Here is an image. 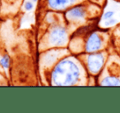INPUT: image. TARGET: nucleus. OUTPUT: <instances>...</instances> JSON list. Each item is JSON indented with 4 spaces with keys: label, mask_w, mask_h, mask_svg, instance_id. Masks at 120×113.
<instances>
[{
    "label": "nucleus",
    "mask_w": 120,
    "mask_h": 113,
    "mask_svg": "<svg viewBox=\"0 0 120 113\" xmlns=\"http://www.w3.org/2000/svg\"><path fill=\"white\" fill-rule=\"evenodd\" d=\"M25 9L26 11H31L32 9L34 8V3L33 2H30V1H27L25 3Z\"/></svg>",
    "instance_id": "9b49d317"
},
{
    "label": "nucleus",
    "mask_w": 120,
    "mask_h": 113,
    "mask_svg": "<svg viewBox=\"0 0 120 113\" xmlns=\"http://www.w3.org/2000/svg\"><path fill=\"white\" fill-rule=\"evenodd\" d=\"M56 51L52 50V51H51L50 53H46V54L43 55L41 59V62H43L44 66H52V64L56 62V60L57 59V57H56Z\"/></svg>",
    "instance_id": "0eeeda50"
},
{
    "label": "nucleus",
    "mask_w": 120,
    "mask_h": 113,
    "mask_svg": "<svg viewBox=\"0 0 120 113\" xmlns=\"http://www.w3.org/2000/svg\"><path fill=\"white\" fill-rule=\"evenodd\" d=\"M102 86H119L120 85V80L115 76H108L101 81Z\"/></svg>",
    "instance_id": "6e6552de"
},
{
    "label": "nucleus",
    "mask_w": 120,
    "mask_h": 113,
    "mask_svg": "<svg viewBox=\"0 0 120 113\" xmlns=\"http://www.w3.org/2000/svg\"><path fill=\"white\" fill-rule=\"evenodd\" d=\"M114 15V12L113 11H107L106 12H105L104 15H103V19L109 20V19H110V18H112Z\"/></svg>",
    "instance_id": "9d476101"
},
{
    "label": "nucleus",
    "mask_w": 120,
    "mask_h": 113,
    "mask_svg": "<svg viewBox=\"0 0 120 113\" xmlns=\"http://www.w3.org/2000/svg\"><path fill=\"white\" fill-rule=\"evenodd\" d=\"M116 22H117V20H116V19H112V18H110V19H109L107 21H106L105 23V26H113V25H114Z\"/></svg>",
    "instance_id": "f8f14e48"
},
{
    "label": "nucleus",
    "mask_w": 120,
    "mask_h": 113,
    "mask_svg": "<svg viewBox=\"0 0 120 113\" xmlns=\"http://www.w3.org/2000/svg\"><path fill=\"white\" fill-rule=\"evenodd\" d=\"M11 64V59L8 54H4L0 58V65L5 69H8Z\"/></svg>",
    "instance_id": "1a4fd4ad"
},
{
    "label": "nucleus",
    "mask_w": 120,
    "mask_h": 113,
    "mask_svg": "<svg viewBox=\"0 0 120 113\" xmlns=\"http://www.w3.org/2000/svg\"><path fill=\"white\" fill-rule=\"evenodd\" d=\"M103 46V39L97 33H92L87 37L85 43V51L87 53L98 52Z\"/></svg>",
    "instance_id": "39448f33"
},
{
    "label": "nucleus",
    "mask_w": 120,
    "mask_h": 113,
    "mask_svg": "<svg viewBox=\"0 0 120 113\" xmlns=\"http://www.w3.org/2000/svg\"><path fill=\"white\" fill-rule=\"evenodd\" d=\"M31 1L33 2V3H36V2L38 1V0H31Z\"/></svg>",
    "instance_id": "ddd939ff"
},
{
    "label": "nucleus",
    "mask_w": 120,
    "mask_h": 113,
    "mask_svg": "<svg viewBox=\"0 0 120 113\" xmlns=\"http://www.w3.org/2000/svg\"><path fill=\"white\" fill-rule=\"evenodd\" d=\"M68 41V33L66 29L60 26H55L47 35L45 38V45L48 48H61Z\"/></svg>",
    "instance_id": "f03ea898"
},
{
    "label": "nucleus",
    "mask_w": 120,
    "mask_h": 113,
    "mask_svg": "<svg viewBox=\"0 0 120 113\" xmlns=\"http://www.w3.org/2000/svg\"><path fill=\"white\" fill-rule=\"evenodd\" d=\"M65 16L67 20L70 22L83 21L87 16V10L82 5H76L67 10Z\"/></svg>",
    "instance_id": "20e7f679"
},
{
    "label": "nucleus",
    "mask_w": 120,
    "mask_h": 113,
    "mask_svg": "<svg viewBox=\"0 0 120 113\" xmlns=\"http://www.w3.org/2000/svg\"><path fill=\"white\" fill-rule=\"evenodd\" d=\"M80 78V69L71 59L65 58L56 64L51 73L52 85H75Z\"/></svg>",
    "instance_id": "f257e3e1"
},
{
    "label": "nucleus",
    "mask_w": 120,
    "mask_h": 113,
    "mask_svg": "<svg viewBox=\"0 0 120 113\" xmlns=\"http://www.w3.org/2000/svg\"><path fill=\"white\" fill-rule=\"evenodd\" d=\"M105 64V56L101 53H88L87 57V67L92 75H97Z\"/></svg>",
    "instance_id": "7ed1b4c3"
},
{
    "label": "nucleus",
    "mask_w": 120,
    "mask_h": 113,
    "mask_svg": "<svg viewBox=\"0 0 120 113\" xmlns=\"http://www.w3.org/2000/svg\"><path fill=\"white\" fill-rule=\"evenodd\" d=\"M78 0H47L48 8L54 11L66 10L77 2Z\"/></svg>",
    "instance_id": "423d86ee"
}]
</instances>
